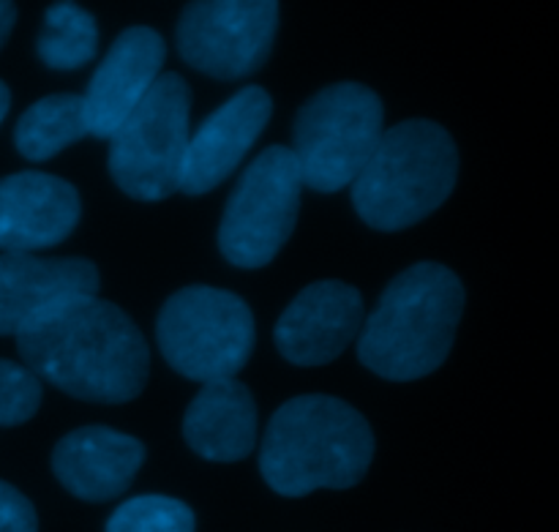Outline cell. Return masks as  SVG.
<instances>
[{"instance_id":"obj_1","label":"cell","mask_w":559,"mask_h":532,"mask_svg":"<svg viewBox=\"0 0 559 532\" xmlns=\"http://www.w3.org/2000/svg\"><path fill=\"white\" fill-rule=\"evenodd\" d=\"M27 369L69 397L126 404L142 393L151 350L136 322L112 300L74 298L16 336Z\"/></svg>"},{"instance_id":"obj_2","label":"cell","mask_w":559,"mask_h":532,"mask_svg":"<svg viewBox=\"0 0 559 532\" xmlns=\"http://www.w3.org/2000/svg\"><path fill=\"white\" fill-rule=\"evenodd\" d=\"M374 459V431L336 397H295L273 413L260 448V473L282 497L349 489Z\"/></svg>"},{"instance_id":"obj_3","label":"cell","mask_w":559,"mask_h":532,"mask_svg":"<svg viewBox=\"0 0 559 532\" xmlns=\"http://www.w3.org/2000/svg\"><path fill=\"white\" fill-rule=\"evenodd\" d=\"M464 315V284L440 262L399 273L364 322L358 358L393 382L420 380L445 364Z\"/></svg>"},{"instance_id":"obj_4","label":"cell","mask_w":559,"mask_h":532,"mask_svg":"<svg viewBox=\"0 0 559 532\" xmlns=\"http://www.w3.org/2000/svg\"><path fill=\"white\" fill-rule=\"evenodd\" d=\"M459 147L435 120L391 126L353 184V205L369 227L399 233L424 222L451 197Z\"/></svg>"},{"instance_id":"obj_5","label":"cell","mask_w":559,"mask_h":532,"mask_svg":"<svg viewBox=\"0 0 559 532\" xmlns=\"http://www.w3.org/2000/svg\"><path fill=\"white\" fill-rule=\"evenodd\" d=\"M380 96L360 82H333L309 98L295 118L293 153L304 186L336 194L353 186L385 134Z\"/></svg>"},{"instance_id":"obj_6","label":"cell","mask_w":559,"mask_h":532,"mask_svg":"<svg viewBox=\"0 0 559 532\" xmlns=\"http://www.w3.org/2000/svg\"><path fill=\"white\" fill-rule=\"evenodd\" d=\"M254 315L229 289L183 287L169 295L156 322L164 360L194 382L235 377L254 353Z\"/></svg>"},{"instance_id":"obj_7","label":"cell","mask_w":559,"mask_h":532,"mask_svg":"<svg viewBox=\"0 0 559 532\" xmlns=\"http://www.w3.org/2000/svg\"><path fill=\"white\" fill-rule=\"evenodd\" d=\"M189 82L169 71L109 137L107 167L120 191L142 202L167 200L183 184L189 151Z\"/></svg>"},{"instance_id":"obj_8","label":"cell","mask_w":559,"mask_h":532,"mask_svg":"<svg viewBox=\"0 0 559 532\" xmlns=\"http://www.w3.org/2000/svg\"><path fill=\"white\" fill-rule=\"evenodd\" d=\"M298 158L271 145L243 169L218 224V249L235 268H262L282 251L300 213Z\"/></svg>"},{"instance_id":"obj_9","label":"cell","mask_w":559,"mask_h":532,"mask_svg":"<svg viewBox=\"0 0 559 532\" xmlns=\"http://www.w3.org/2000/svg\"><path fill=\"white\" fill-rule=\"evenodd\" d=\"M276 31L273 0H202L183 9L175 44L191 69L216 80H246L265 66Z\"/></svg>"},{"instance_id":"obj_10","label":"cell","mask_w":559,"mask_h":532,"mask_svg":"<svg viewBox=\"0 0 559 532\" xmlns=\"http://www.w3.org/2000/svg\"><path fill=\"white\" fill-rule=\"evenodd\" d=\"M364 331V298L353 284L322 279L293 298L276 322V347L295 366L336 360Z\"/></svg>"},{"instance_id":"obj_11","label":"cell","mask_w":559,"mask_h":532,"mask_svg":"<svg viewBox=\"0 0 559 532\" xmlns=\"http://www.w3.org/2000/svg\"><path fill=\"white\" fill-rule=\"evenodd\" d=\"M164 58H167V44L153 27L134 25L120 33L82 96L87 134L109 140L156 85Z\"/></svg>"},{"instance_id":"obj_12","label":"cell","mask_w":559,"mask_h":532,"mask_svg":"<svg viewBox=\"0 0 559 532\" xmlns=\"http://www.w3.org/2000/svg\"><path fill=\"white\" fill-rule=\"evenodd\" d=\"M98 268L82 257L0 255V336H20L74 298L98 293Z\"/></svg>"},{"instance_id":"obj_13","label":"cell","mask_w":559,"mask_h":532,"mask_svg":"<svg viewBox=\"0 0 559 532\" xmlns=\"http://www.w3.org/2000/svg\"><path fill=\"white\" fill-rule=\"evenodd\" d=\"M82 216L80 191L49 173H14L0 178V249L33 255L63 244Z\"/></svg>"},{"instance_id":"obj_14","label":"cell","mask_w":559,"mask_h":532,"mask_svg":"<svg viewBox=\"0 0 559 532\" xmlns=\"http://www.w3.org/2000/svg\"><path fill=\"white\" fill-rule=\"evenodd\" d=\"M271 113V93L260 85H246L207 115L189 140L180 191L200 197L222 186L262 134Z\"/></svg>"},{"instance_id":"obj_15","label":"cell","mask_w":559,"mask_h":532,"mask_svg":"<svg viewBox=\"0 0 559 532\" xmlns=\"http://www.w3.org/2000/svg\"><path fill=\"white\" fill-rule=\"evenodd\" d=\"M145 462V446L109 426L69 431L52 451V473L66 492L87 503L123 495Z\"/></svg>"},{"instance_id":"obj_16","label":"cell","mask_w":559,"mask_h":532,"mask_svg":"<svg viewBox=\"0 0 559 532\" xmlns=\"http://www.w3.org/2000/svg\"><path fill=\"white\" fill-rule=\"evenodd\" d=\"M257 402L238 377L200 388L186 407L183 437L207 462H240L257 446Z\"/></svg>"},{"instance_id":"obj_17","label":"cell","mask_w":559,"mask_h":532,"mask_svg":"<svg viewBox=\"0 0 559 532\" xmlns=\"http://www.w3.org/2000/svg\"><path fill=\"white\" fill-rule=\"evenodd\" d=\"M87 134L82 96L55 93L38 98L22 113L14 129V145L27 162H47L63 147L74 145Z\"/></svg>"},{"instance_id":"obj_18","label":"cell","mask_w":559,"mask_h":532,"mask_svg":"<svg viewBox=\"0 0 559 532\" xmlns=\"http://www.w3.org/2000/svg\"><path fill=\"white\" fill-rule=\"evenodd\" d=\"M98 25L96 16L76 3H52L44 16L36 38V52L44 66L71 71L96 58Z\"/></svg>"},{"instance_id":"obj_19","label":"cell","mask_w":559,"mask_h":532,"mask_svg":"<svg viewBox=\"0 0 559 532\" xmlns=\"http://www.w3.org/2000/svg\"><path fill=\"white\" fill-rule=\"evenodd\" d=\"M194 511L178 497L140 495L115 508L107 532H194Z\"/></svg>"},{"instance_id":"obj_20","label":"cell","mask_w":559,"mask_h":532,"mask_svg":"<svg viewBox=\"0 0 559 532\" xmlns=\"http://www.w3.org/2000/svg\"><path fill=\"white\" fill-rule=\"evenodd\" d=\"M41 380L27 366L0 358V426L27 424L41 407Z\"/></svg>"},{"instance_id":"obj_21","label":"cell","mask_w":559,"mask_h":532,"mask_svg":"<svg viewBox=\"0 0 559 532\" xmlns=\"http://www.w3.org/2000/svg\"><path fill=\"white\" fill-rule=\"evenodd\" d=\"M0 532H38L33 503L5 481H0Z\"/></svg>"},{"instance_id":"obj_22","label":"cell","mask_w":559,"mask_h":532,"mask_svg":"<svg viewBox=\"0 0 559 532\" xmlns=\"http://www.w3.org/2000/svg\"><path fill=\"white\" fill-rule=\"evenodd\" d=\"M16 22V9L14 3H5V0H0V47L5 44V38H9L11 27H14Z\"/></svg>"},{"instance_id":"obj_23","label":"cell","mask_w":559,"mask_h":532,"mask_svg":"<svg viewBox=\"0 0 559 532\" xmlns=\"http://www.w3.org/2000/svg\"><path fill=\"white\" fill-rule=\"evenodd\" d=\"M9 104H11V93L9 87H5V82H0V120H3L5 113H9Z\"/></svg>"}]
</instances>
